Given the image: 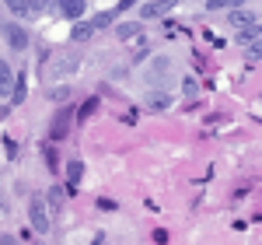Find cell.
<instances>
[{"instance_id": "obj_1", "label": "cell", "mask_w": 262, "mask_h": 245, "mask_svg": "<svg viewBox=\"0 0 262 245\" xmlns=\"http://www.w3.org/2000/svg\"><path fill=\"white\" fill-rule=\"evenodd\" d=\"M28 217H32V228H35L39 235L49 231V207H46V200L32 196V203H28Z\"/></svg>"}, {"instance_id": "obj_2", "label": "cell", "mask_w": 262, "mask_h": 245, "mask_svg": "<svg viewBox=\"0 0 262 245\" xmlns=\"http://www.w3.org/2000/svg\"><path fill=\"white\" fill-rule=\"evenodd\" d=\"M175 11V0H147L140 7V18L143 21H158V18H168Z\"/></svg>"}, {"instance_id": "obj_3", "label": "cell", "mask_w": 262, "mask_h": 245, "mask_svg": "<svg viewBox=\"0 0 262 245\" xmlns=\"http://www.w3.org/2000/svg\"><path fill=\"white\" fill-rule=\"evenodd\" d=\"M4 42H7L14 53H21V49H28V32L21 28L18 21H7V25H4Z\"/></svg>"}, {"instance_id": "obj_4", "label": "cell", "mask_w": 262, "mask_h": 245, "mask_svg": "<svg viewBox=\"0 0 262 245\" xmlns=\"http://www.w3.org/2000/svg\"><path fill=\"white\" fill-rule=\"evenodd\" d=\"M88 11V0H60V14L67 21H81Z\"/></svg>"}, {"instance_id": "obj_5", "label": "cell", "mask_w": 262, "mask_h": 245, "mask_svg": "<svg viewBox=\"0 0 262 245\" xmlns=\"http://www.w3.org/2000/svg\"><path fill=\"white\" fill-rule=\"evenodd\" d=\"M14 81H18V77L11 74V63L0 60V95H4V98H7V95H14Z\"/></svg>"}, {"instance_id": "obj_6", "label": "cell", "mask_w": 262, "mask_h": 245, "mask_svg": "<svg viewBox=\"0 0 262 245\" xmlns=\"http://www.w3.org/2000/svg\"><path fill=\"white\" fill-rule=\"evenodd\" d=\"M70 116H74L70 109H60V112H56V119H53V140H63V137H67V130H70Z\"/></svg>"}, {"instance_id": "obj_7", "label": "cell", "mask_w": 262, "mask_h": 245, "mask_svg": "<svg viewBox=\"0 0 262 245\" xmlns=\"http://www.w3.org/2000/svg\"><path fill=\"white\" fill-rule=\"evenodd\" d=\"M81 175H84V165L77 161V158H74V161H67V193H74V189H77Z\"/></svg>"}, {"instance_id": "obj_8", "label": "cell", "mask_w": 262, "mask_h": 245, "mask_svg": "<svg viewBox=\"0 0 262 245\" xmlns=\"http://www.w3.org/2000/svg\"><path fill=\"white\" fill-rule=\"evenodd\" d=\"M227 21L234 25V32H242V28H252V25H255V14L238 7V11H231V18H227Z\"/></svg>"}, {"instance_id": "obj_9", "label": "cell", "mask_w": 262, "mask_h": 245, "mask_svg": "<svg viewBox=\"0 0 262 245\" xmlns=\"http://www.w3.org/2000/svg\"><path fill=\"white\" fill-rule=\"evenodd\" d=\"M262 35V25H252V28H242V32H234V42H242V46H252V42H259Z\"/></svg>"}, {"instance_id": "obj_10", "label": "cell", "mask_w": 262, "mask_h": 245, "mask_svg": "<svg viewBox=\"0 0 262 245\" xmlns=\"http://www.w3.org/2000/svg\"><path fill=\"white\" fill-rule=\"evenodd\" d=\"M4 4L11 7V14H14V18H18V21L32 18V4H28V0H4Z\"/></svg>"}, {"instance_id": "obj_11", "label": "cell", "mask_w": 262, "mask_h": 245, "mask_svg": "<svg viewBox=\"0 0 262 245\" xmlns=\"http://www.w3.org/2000/svg\"><path fill=\"white\" fill-rule=\"evenodd\" d=\"M91 35H95V25H91V21H77L74 32H70V39H74V42H88Z\"/></svg>"}, {"instance_id": "obj_12", "label": "cell", "mask_w": 262, "mask_h": 245, "mask_svg": "<svg viewBox=\"0 0 262 245\" xmlns=\"http://www.w3.org/2000/svg\"><path fill=\"white\" fill-rule=\"evenodd\" d=\"M116 35H119V42L137 39V35H140V21H129V25H119V28H116Z\"/></svg>"}, {"instance_id": "obj_13", "label": "cell", "mask_w": 262, "mask_h": 245, "mask_svg": "<svg viewBox=\"0 0 262 245\" xmlns=\"http://www.w3.org/2000/svg\"><path fill=\"white\" fill-rule=\"evenodd\" d=\"M46 207H49L53 214H60V210H63V189H60V186H53V189H49V196H46Z\"/></svg>"}, {"instance_id": "obj_14", "label": "cell", "mask_w": 262, "mask_h": 245, "mask_svg": "<svg viewBox=\"0 0 262 245\" xmlns=\"http://www.w3.org/2000/svg\"><path fill=\"white\" fill-rule=\"evenodd\" d=\"M25 91H28V81H25V74H18V81H14V95H11V105L25 102Z\"/></svg>"}, {"instance_id": "obj_15", "label": "cell", "mask_w": 262, "mask_h": 245, "mask_svg": "<svg viewBox=\"0 0 262 245\" xmlns=\"http://www.w3.org/2000/svg\"><path fill=\"white\" fill-rule=\"evenodd\" d=\"M245 0H206V11H224V7H231V11H238Z\"/></svg>"}, {"instance_id": "obj_16", "label": "cell", "mask_w": 262, "mask_h": 245, "mask_svg": "<svg viewBox=\"0 0 262 245\" xmlns=\"http://www.w3.org/2000/svg\"><path fill=\"white\" fill-rule=\"evenodd\" d=\"M147 105H150V109H154V112H164V109H168V105H171V98H168V95H161V91H154V95H150V98H147Z\"/></svg>"}, {"instance_id": "obj_17", "label": "cell", "mask_w": 262, "mask_h": 245, "mask_svg": "<svg viewBox=\"0 0 262 245\" xmlns=\"http://www.w3.org/2000/svg\"><path fill=\"white\" fill-rule=\"evenodd\" d=\"M91 25H95V28H108V25H112V14H108V11H101V14H95Z\"/></svg>"}, {"instance_id": "obj_18", "label": "cell", "mask_w": 262, "mask_h": 245, "mask_svg": "<svg viewBox=\"0 0 262 245\" xmlns=\"http://www.w3.org/2000/svg\"><path fill=\"white\" fill-rule=\"evenodd\" d=\"M95 109H98V102H95V98H91V102H84V109H81V122L88 119V116H91V112H95Z\"/></svg>"}, {"instance_id": "obj_19", "label": "cell", "mask_w": 262, "mask_h": 245, "mask_svg": "<svg viewBox=\"0 0 262 245\" xmlns=\"http://www.w3.org/2000/svg\"><path fill=\"white\" fill-rule=\"evenodd\" d=\"M53 98H56V102H63V98H70V88H56V91H53Z\"/></svg>"}, {"instance_id": "obj_20", "label": "cell", "mask_w": 262, "mask_h": 245, "mask_svg": "<svg viewBox=\"0 0 262 245\" xmlns=\"http://www.w3.org/2000/svg\"><path fill=\"white\" fill-rule=\"evenodd\" d=\"M248 56H262V42H252L248 46Z\"/></svg>"}, {"instance_id": "obj_21", "label": "cell", "mask_w": 262, "mask_h": 245, "mask_svg": "<svg viewBox=\"0 0 262 245\" xmlns=\"http://www.w3.org/2000/svg\"><path fill=\"white\" fill-rule=\"evenodd\" d=\"M133 4H140V0H119V11H126V7H133Z\"/></svg>"}, {"instance_id": "obj_22", "label": "cell", "mask_w": 262, "mask_h": 245, "mask_svg": "<svg viewBox=\"0 0 262 245\" xmlns=\"http://www.w3.org/2000/svg\"><path fill=\"white\" fill-rule=\"evenodd\" d=\"M42 4H53V0H42Z\"/></svg>"}]
</instances>
